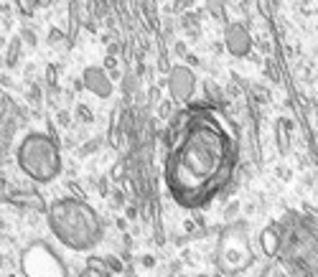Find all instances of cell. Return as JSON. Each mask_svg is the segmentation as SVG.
Instances as JSON below:
<instances>
[{"instance_id":"8fae6325","label":"cell","mask_w":318,"mask_h":277,"mask_svg":"<svg viewBox=\"0 0 318 277\" xmlns=\"http://www.w3.org/2000/svg\"><path fill=\"white\" fill-rule=\"evenodd\" d=\"M0 107H3V105H0Z\"/></svg>"},{"instance_id":"30bf717a","label":"cell","mask_w":318,"mask_h":277,"mask_svg":"<svg viewBox=\"0 0 318 277\" xmlns=\"http://www.w3.org/2000/svg\"><path fill=\"white\" fill-rule=\"evenodd\" d=\"M8 150H11V145H6V143H0V168L6 165V158H8Z\"/></svg>"},{"instance_id":"8992f818","label":"cell","mask_w":318,"mask_h":277,"mask_svg":"<svg viewBox=\"0 0 318 277\" xmlns=\"http://www.w3.org/2000/svg\"><path fill=\"white\" fill-rule=\"evenodd\" d=\"M224 46L234 59H244L252 51V36L244 23H227L224 26Z\"/></svg>"},{"instance_id":"9c48e42d","label":"cell","mask_w":318,"mask_h":277,"mask_svg":"<svg viewBox=\"0 0 318 277\" xmlns=\"http://www.w3.org/2000/svg\"><path fill=\"white\" fill-rule=\"evenodd\" d=\"M16 56H18V41L11 44V54H8V64H11V66L16 64Z\"/></svg>"},{"instance_id":"277c9868","label":"cell","mask_w":318,"mask_h":277,"mask_svg":"<svg viewBox=\"0 0 318 277\" xmlns=\"http://www.w3.org/2000/svg\"><path fill=\"white\" fill-rule=\"evenodd\" d=\"M21 269L26 277H69L64 259L46 241H33L21 254Z\"/></svg>"},{"instance_id":"6da1fadb","label":"cell","mask_w":318,"mask_h":277,"mask_svg":"<svg viewBox=\"0 0 318 277\" xmlns=\"http://www.w3.org/2000/svg\"><path fill=\"white\" fill-rule=\"evenodd\" d=\"M181 120V117H179ZM234 145L211 115L168 130L166 181L181 206H201L232 178Z\"/></svg>"},{"instance_id":"3957f363","label":"cell","mask_w":318,"mask_h":277,"mask_svg":"<svg viewBox=\"0 0 318 277\" xmlns=\"http://www.w3.org/2000/svg\"><path fill=\"white\" fill-rule=\"evenodd\" d=\"M18 165L33 183H51L61 173V153L49 132H28L16 150Z\"/></svg>"},{"instance_id":"5b68a950","label":"cell","mask_w":318,"mask_h":277,"mask_svg":"<svg viewBox=\"0 0 318 277\" xmlns=\"http://www.w3.org/2000/svg\"><path fill=\"white\" fill-rule=\"evenodd\" d=\"M168 92L176 102H191L194 92H196V74L194 69L176 64L168 69Z\"/></svg>"},{"instance_id":"ba28073f","label":"cell","mask_w":318,"mask_h":277,"mask_svg":"<svg viewBox=\"0 0 318 277\" xmlns=\"http://www.w3.org/2000/svg\"><path fill=\"white\" fill-rule=\"evenodd\" d=\"M260 241H262V249H265L267 257H277V254L282 252V244H285L282 226H280V224H270V226H265Z\"/></svg>"},{"instance_id":"7a4b0ae2","label":"cell","mask_w":318,"mask_h":277,"mask_svg":"<svg viewBox=\"0 0 318 277\" xmlns=\"http://www.w3.org/2000/svg\"><path fill=\"white\" fill-rule=\"evenodd\" d=\"M49 229L51 234L74 252H87L102 241L104 224L102 216L82 198H56L49 209Z\"/></svg>"},{"instance_id":"52a82bcc","label":"cell","mask_w":318,"mask_h":277,"mask_svg":"<svg viewBox=\"0 0 318 277\" xmlns=\"http://www.w3.org/2000/svg\"><path fill=\"white\" fill-rule=\"evenodd\" d=\"M84 87H87V92L89 94H94V97H99V99H110L112 97V79H110V74L102 69V66H89V69H84Z\"/></svg>"}]
</instances>
